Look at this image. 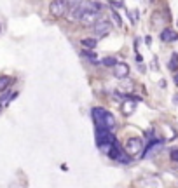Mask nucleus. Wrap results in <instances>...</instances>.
I'll return each mask as SVG.
<instances>
[{
    "instance_id": "1",
    "label": "nucleus",
    "mask_w": 178,
    "mask_h": 188,
    "mask_svg": "<svg viewBox=\"0 0 178 188\" xmlns=\"http://www.w3.org/2000/svg\"><path fill=\"white\" fill-rule=\"evenodd\" d=\"M91 115H93V120H94V126L96 129H112L115 127V117L110 113L108 110L101 108V106H94V108L91 110Z\"/></svg>"
},
{
    "instance_id": "2",
    "label": "nucleus",
    "mask_w": 178,
    "mask_h": 188,
    "mask_svg": "<svg viewBox=\"0 0 178 188\" xmlns=\"http://www.w3.org/2000/svg\"><path fill=\"white\" fill-rule=\"evenodd\" d=\"M115 141H117V139L112 134V131H108V129H96V146H98L101 152L108 153L110 146H112Z\"/></svg>"
},
{
    "instance_id": "3",
    "label": "nucleus",
    "mask_w": 178,
    "mask_h": 188,
    "mask_svg": "<svg viewBox=\"0 0 178 188\" xmlns=\"http://www.w3.org/2000/svg\"><path fill=\"white\" fill-rule=\"evenodd\" d=\"M70 4L68 0H52L49 4V12L52 18H63L68 10Z\"/></svg>"
},
{
    "instance_id": "4",
    "label": "nucleus",
    "mask_w": 178,
    "mask_h": 188,
    "mask_svg": "<svg viewBox=\"0 0 178 188\" xmlns=\"http://www.w3.org/2000/svg\"><path fill=\"white\" fill-rule=\"evenodd\" d=\"M124 152L128 153L129 157H136V155H141V153H143V141H141L140 138H129L128 141H126Z\"/></svg>"
},
{
    "instance_id": "5",
    "label": "nucleus",
    "mask_w": 178,
    "mask_h": 188,
    "mask_svg": "<svg viewBox=\"0 0 178 188\" xmlns=\"http://www.w3.org/2000/svg\"><path fill=\"white\" fill-rule=\"evenodd\" d=\"M99 19H101L99 10H86V12L80 16L79 23H80V25H84V26H93V25L98 23Z\"/></svg>"
},
{
    "instance_id": "6",
    "label": "nucleus",
    "mask_w": 178,
    "mask_h": 188,
    "mask_svg": "<svg viewBox=\"0 0 178 188\" xmlns=\"http://www.w3.org/2000/svg\"><path fill=\"white\" fill-rule=\"evenodd\" d=\"M91 28H93V31H94L96 37H105V35H108L110 30H112V23L107 21V19H99L98 23H94Z\"/></svg>"
},
{
    "instance_id": "7",
    "label": "nucleus",
    "mask_w": 178,
    "mask_h": 188,
    "mask_svg": "<svg viewBox=\"0 0 178 188\" xmlns=\"http://www.w3.org/2000/svg\"><path fill=\"white\" fill-rule=\"evenodd\" d=\"M135 108H136V98H126L120 105V110H122V115L124 117H129L135 113Z\"/></svg>"
},
{
    "instance_id": "8",
    "label": "nucleus",
    "mask_w": 178,
    "mask_h": 188,
    "mask_svg": "<svg viewBox=\"0 0 178 188\" xmlns=\"http://www.w3.org/2000/svg\"><path fill=\"white\" fill-rule=\"evenodd\" d=\"M114 75L117 77V79H126L129 75V66L126 63H115V66H114Z\"/></svg>"
},
{
    "instance_id": "9",
    "label": "nucleus",
    "mask_w": 178,
    "mask_h": 188,
    "mask_svg": "<svg viewBox=\"0 0 178 188\" xmlns=\"http://www.w3.org/2000/svg\"><path fill=\"white\" fill-rule=\"evenodd\" d=\"M177 39H178V33L173 31L171 28H164V30L161 31V40L162 42H175Z\"/></svg>"
},
{
    "instance_id": "10",
    "label": "nucleus",
    "mask_w": 178,
    "mask_h": 188,
    "mask_svg": "<svg viewBox=\"0 0 178 188\" xmlns=\"http://www.w3.org/2000/svg\"><path fill=\"white\" fill-rule=\"evenodd\" d=\"M133 87H135V84H133V80H129L128 77H126V79H122V80H120V84H119V89L124 91V94H126V96H128L129 92L133 91Z\"/></svg>"
},
{
    "instance_id": "11",
    "label": "nucleus",
    "mask_w": 178,
    "mask_h": 188,
    "mask_svg": "<svg viewBox=\"0 0 178 188\" xmlns=\"http://www.w3.org/2000/svg\"><path fill=\"white\" fill-rule=\"evenodd\" d=\"M80 45L84 47V49H96V45H98V39H94V37H88V39H82L80 40Z\"/></svg>"
},
{
    "instance_id": "12",
    "label": "nucleus",
    "mask_w": 178,
    "mask_h": 188,
    "mask_svg": "<svg viewBox=\"0 0 178 188\" xmlns=\"http://www.w3.org/2000/svg\"><path fill=\"white\" fill-rule=\"evenodd\" d=\"M16 96H18V92H10V91H9V92H5V94H2V96H0V106H2V108L7 106Z\"/></svg>"
},
{
    "instance_id": "13",
    "label": "nucleus",
    "mask_w": 178,
    "mask_h": 188,
    "mask_svg": "<svg viewBox=\"0 0 178 188\" xmlns=\"http://www.w3.org/2000/svg\"><path fill=\"white\" fill-rule=\"evenodd\" d=\"M161 146H162V143H161V141H154V143H150V145H148L147 150H145L141 155H143V157H150V155H152L154 152H157Z\"/></svg>"
},
{
    "instance_id": "14",
    "label": "nucleus",
    "mask_w": 178,
    "mask_h": 188,
    "mask_svg": "<svg viewBox=\"0 0 178 188\" xmlns=\"http://www.w3.org/2000/svg\"><path fill=\"white\" fill-rule=\"evenodd\" d=\"M12 80H14V79L9 77V75H2V77H0V92L7 91V87L12 84Z\"/></svg>"
},
{
    "instance_id": "15",
    "label": "nucleus",
    "mask_w": 178,
    "mask_h": 188,
    "mask_svg": "<svg viewBox=\"0 0 178 188\" xmlns=\"http://www.w3.org/2000/svg\"><path fill=\"white\" fill-rule=\"evenodd\" d=\"M168 68L171 70V71H177L178 70V52H173V56H171V59H169Z\"/></svg>"
},
{
    "instance_id": "16",
    "label": "nucleus",
    "mask_w": 178,
    "mask_h": 188,
    "mask_svg": "<svg viewBox=\"0 0 178 188\" xmlns=\"http://www.w3.org/2000/svg\"><path fill=\"white\" fill-rule=\"evenodd\" d=\"M82 56H86V58L91 59L93 63H98V54H96V52H93L91 49H84V51H82Z\"/></svg>"
},
{
    "instance_id": "17",
    "label": "nucleus",
    "mask_w": 178,
    "mask_h": 188,
    "mask_svg": "<svg viewBox=\"0 0 178 188\" xmlns=\"http://www.w3.org/2000/svg\"><path fill=\"white\" fill-rule=\"evenodd\" d=\"M110 16H112V19L115 23V26H117V28H122V19H120V16L117 14V10L110 9Z\"/></svg>"
},
{
    "instance_id": "18",
    "label": "nucleus",
    "mask_w": 178,
    "mask_h": 188,
    "mask_svg": "<svg viewBox=\"0 0 178 188\" xmlns=\"http://www.w3.org/2000/svg\"><path fill=\"white\" fill-rule=\"evenodd\" d=\"M115 63H117V59H115L114 56H107V58H103V61H101V65H103V66H108V68H110V66L114 68Z\"/></svg>"
},
{
    "instance_id": "19",
    "label": "nucleus",
    "mask_w": 178,
    "mask_h": 188,
    "mask_svg": "<svg viewBox=\"0 0 178 188\" xmlns=\"http://www.w3.org/2000/svg\"><path fill=\"white\" fill-rule=\"evenodd\" d=\"M169 157H171V160L173 162H178V148H173L171 152H169Z\"/></svg>"
},
{
    "instance_id": "20",
    "label": "nucleus",
    "mask_w": 178,
    "mask_h": 188,
    "mask_svg": "<svg viewBox=\"0 0 178 188\" xmlns=\"http://www.w3.org/2000/svg\"><path fill=\"white\" fill-rule=\"evenodd\" d=\"M175 84H177V85H178V73H177V75H175Z\"/></svg>"
},
{
    "instance_id": "21",
    "label": "nucleus",
    "mask_w": 178,
    "mask_h": 188,
    "mask_svg": "<svg viewBox=\"0 0 178 188\" xmlns=\"http://www.w3.org/2000/svg\"><path fill=\"white\" fill-rule=\"evenodd\" d=\"M73 2H80V0H73Z\"/></svg>"
},
{
    "instance_id": "22",
    "label": "nucleus",
    "mask_w": 178,
    "mask_h": 188,
    "mask_svg": "<svg viewBox=\"0 0 178 188\" xmlns=\"http://www.w3.org/2000/svg\"><path fill=\"white\" fill-rule=\"evenodd\" d=\"M0 111H2V106H0Z\"/></svg>"
}]
</instances>
